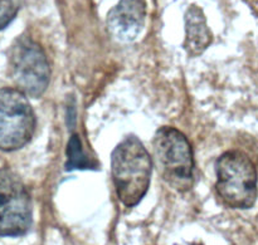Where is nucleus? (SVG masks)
<instances>
[{
	"instance_id": "8",
	"label": "nucleus",
	"mask_w": 258,
	"mask_h": 245,
	"mask_svg": "<svg viewBox=\"0 0 258 245\" xmlns=\"http://www.w3.org/2000/svg\"><path fill=\"white\" fill-rule=\"evenodd\" d=\"M212 32L207 25V18L198 5H191L185 13V40L184 49L189 57L201 55L211 45Z\"/></svg>"
},
{
	"instance_id": "1",
	"label": "nucleus",
	"mask_w": 258,
	"mask_h": 245,
	"mask_svg": "<svg viewBox=\"0 0 258 245\" xmlns=\"http://www.w3.org/2000/svg\"><path fill=\"white\" fill-rule=\"evenodd\" d=\"M153 160L136 136H128L111 153V175L116 194L127 208L138 205L150 186Z\"/></svg>"
},
{
	"instance_id": "4",
	"label": "nucleus",
	"mask_w": 258,
	"mask_h": 245,
	"mask_svg": "<svg viewBox=\"0 0 258 245\" xmlns=\"http://www.w3.org/2000/svg\"><path fill=\"white\" fill-rule=\"evenodd\" d=\"M9 74L17 90L27 97H40L49 86L50 67L47 54L28 35L18 38L10 49Z\"/></svg>"
},
{
	"instance_id": "5",
	"label": "nucleus",
	"mask_w": 258,
	"mask_h": 245,
	"mask_svg": "<svg viewBox=\"0 0 258 245\" xmlns=\"http://www.w3.org/2000/svg\"><path fill=\"white\" fill-rule=\"evenodd\" d=\"M37 117L29 100L17 88H0V150L24 147L35 132Z\"/></svg>"
},
{
	"instance_id": "2",
	"label": "nucleus",
	"mask_w": 258,
	"mask_h": 245,
	"mask_svg": "<svg viewBox=\"0 0 258 245\" xmlns=\"http://www.w3.org/2000/svg\"><path fill=\"white\" fill-rule=\"evenodd\" d=\"M154 162L161 178L179 193H186L194 181V157L189 140L183 132L164 126L153 140Z\"/></svg>"
},
{
	"instance_id": "9",
	"label": "nucleus",
	"mask_w": 258,
	"mask_h": 245,
	"mask_svg": "<svg viewBox=\"0 0 258 245\" xmlns=\"http://www.w3.org/2000/svg\"><path fill=\"white\" fill-rule=\"evenodd\" d=\"M83 170V169H92L90 160H88L87 155L85 153L82 148V143H81L78 135H72L70 138L67 147V164H66V170Z\"/></svg>"
},
{
	"instance_id": "10",
	"label": "nucleus",
	"mask_w": 258,
	"mask_h": 245,
	"mask_svg": "<svg viewBox=\"0 0 258 245\" xmlns=\"http://www.w3.org/2000/svg\"><path fill=\"white\" fill-rule=\"evenodd\" d=\"M24 0H0V30L17 18Z\"/></svg>"
},
{
	"instance_id": "3",
	"label": "nucleus",
	"mask_w": 258,
	"mask_h": 245,
	"mask_svg": "<svg viewBox=\"0 0 258 245\" xmlns=\"http://www.w3.org/2000/svg\"><path fill=\"white\" fill-rule=\"evenodd\" d=\"M216 189L219 198L232 209H249L257 200V170L251 158L231 150L216 162Z\"/></svg>"
},
{
	"instance_id": "7",
	"label": "nucleus",
	"mask_w": 258,
	"mask_h": 245,
	"mask_svg": "<svg viewBox=\"0 0 258 245\" xmlns=\"http://www.w3.org/2000/svg\"><path fill=\"white\" fill-rule=\"evenodd\" d=\"M146 19L145 0H120L107 14V30L113 39L130 43L138 38Z\"/></svg>"
},
{
	"instance_id": "6",
	"label": "nucleus",
	"mask_w": 258,
	"mask_h": 245,
	"mask_svg": "<svg viewBox=\"0 0 258 245\" xmlns=\"http://www.w3.org/2000/svg\"><path fill=\"white\" fill-rule=\"evenodd\" d=\"M33 221L32 199L24 181L10 168L0 169V236H22Z\"/></svg>"
}]
</instances>
